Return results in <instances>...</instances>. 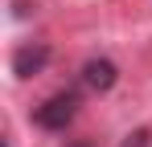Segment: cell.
I'll return each mask as SVG.
<instances>
[{"label":"cell","mask_w":152,"mask_h":147,"mask_svg":"<svg viewBox=\"0 0 152 147\" xmlns=\"http://www.w3.org/2000/svg\"><path fill=\"white\" fill-rule=\"evenodd\" d=\"M74 115H78V94H70V90H62V94L45 98V102L37 106V115H33V122H37V127H45V131H66Z\"/></svg>","instance_id":"obj_1"},{"label":"cell","mask_w":152,"mask_h":147,"mask_svg":"<svg viewBox=\"0 0 152 147\" xmlns=\"http://www.w3.org/2000/svg\"><path fill=\"white\" fill-rule=\"evenodd\" d=\"M82 82H86L95 94H107V90L119 82V70H115V61H107V57H91V61L82 66Z\"/></svg>","instance_id":"obj_2"},{"label":"cell","mask_w":152,"mask_h":147,"mask_svg":"<svg viewBox=\"0 0 152 147\" xmlns=\"http://www.w3.org/2000/svg\"><path fill=\"white\" fill-rule=\"evenodd\" d=\"M45 61H50V49L45 45H21L12 53V74L17 78H33V74L45 70Z\"/></svg>","instance_id":"obj_3"},{"label":"cell","mask_w":152,"mask_h":147,"mask_svg":"<svg viewBox=\"0 0 152 147\" xmlns=\"http://www.w3.org/2000/svg\"><path fill=\"white\" fill-rule=\"evenodd\" d=\"M124 147H152V135L148 131H132V135L124 139Z\"/></svg>","instance_id":"obj_4"},{"label":"cell","mask_w":152,"mask_h":147,"mask_svg":"<svg viewBox=\"0 0 152 147\" xmlns=\"http://www.w3.org/2000/svg\"><path fill=\"white\" fill-rule=\"evenodd\" d=\"M33 8H37V0H12V12H17L21 21H25V17L33 12Z\"/></svg>","instance_id":"obj_5"}]
</instances>
